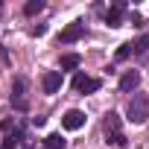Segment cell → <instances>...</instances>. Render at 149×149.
Segmentation results:
<instances>
[{
    "label": "cell",
    "instance_id": "cell-2",
    "mask_svg": "<svg viewBox=\"0 0 149 149\" xmlns=\"http://www.w3.org/2000/svg\"><path fill=\"white\" fill-rule=\"evenodd\" d=\"M126 114H129V120H132L134 126H143V123L149 120V97H146V94H134V97L129 100Z\"/></svg>",
    "mask_w": 149,
    "mask_h": 149
},
{
    "label": "cell",
    "instance_id": "cell-4",
    "mask_svg": "<svg viewBox=\"0 0 149 149\" xmlns=\"http://www.w3.org/2000/svg\"><path fill=\"white\" fill-rule=\"evenodd\" d=\"M12 105L18 108V111H26V79L24 76H18L15 79V85H12Z\"/></svg>",
    "mask_w": 149,
    "mask_h": 149
},
{
    "label": "cell",
    "instance_id": "cell-3",
    "mask_svg": "<svg viewBox=\"0 0 149 149\" xmlns=\"http://www.w3.org/2000/svg\"><path fill=\"white\" fill-rule=\"evenodd\" d=\"M100 88H102V82L97 76H85V73H76V76H73V91L76 94H97Z\"/></svg>",
    "mask_w": 149,
    "mask_h": 149
},
{
    "label": "cell",
    "instance_id": "cell-1",
    "mask_svg": "<svg viewBox=\"0 0 149 149\" xmlns=\"http://www.w3.org/2000/svg\"><path fill=\"white\" fill-rule=\"evenodd\" d=\"M102 132H105V140H108L111 146H126V134H123V123H120V114H117V111H108V114H105Z\"/></svg>",
    "mask_w": 149,
    "mask_h": 149
},
{
    "label": "cell",
    "instance_id": "cell-6",
    "mask_svg": "<svg viewBox=\"0 0 149 149\" xmlns=\"http://www.w3.org/2000/svg\"><path fill=\"white\" fill-rule=\"evenodd\" d=\"M82 126H85V114H82L79 108L64 111V117H61V129H67V132H79Z\"/></svg>",
    "mask_w": 149,
    "mask_h": 149
},
{
    "label": "cell",
    "instance_id": "cell-15",
    "mask_svg": "<svg viewBox=\"0 0 149 149\" xmlns=\"http://www.w3.org/2000/svg\"><path fill=\"white\" fill-rule=\"evenodd\" d=\"M0 64H9V53H6L3 44H0Z\"/></svg>",
    "mask_w": 149,
    "mask_h": 149
},
{
    "label": "cell",
    "instance_id": "cell-17",
    "mask_svg": "<svg viewBox=\"0 0 149 149\" xmlns=\"http://www.w3.org/2000/svg\"><path fill=\"white\" fill-rule=\"evenodd\" d=\"M0 12H3V6H0Z\"/></svg>",
    "mask_w": 149,
    "mask_h": 149
},
{
    "label": "cell",
    "instance_id": "cell-14",
    "mask_svg": "<svg viewBox=\"0 0 149 149\" xmlns=\"http://www.w3.org/2000/svg\"><path fill=\"white\" fill-rule=\"evenodd\" d=\"M134 50H132V41L129 44H120V50H117V61H123V58H129Z\"/></svg>",
    "mask_w": 149,
    "mask_h": 149
},
{
    "label": "cell",
    "instance_id": "cell-10",
    "mask_svg": "<svg viewBox=\"0 0 149 149\" xmlns=\"http://www.w3.org/2000/svg\"><path fill=\"white\" fill-rule=\"evenodd\" d=\"M132 50H134L137 56H143V53L149 50V32H143V35H137V38L132 41Z\"/></svg>",
    "mask_w": 149,
    "mask_h": 149
},
{
    "label": "cell",
    "instance_id": "cell-11",
    "mask_svg": "<svg viewBox=\"0 0 149 149\" xmlns=\"http://www.w3.org/2000/svg\"><path fill=\"white\" fill-rule=\"evenodd\" d=\"M79 61H82V58H79L76 53H67V56H61V70H76Z\"/></svg>",
    "mask_w": 149,
    "mask_h": 149
},
{
    "label": "cell",
    "instance_id": "cell-5",
    "mask_svg": "<svg viewBox=\"0 0 149 149\" xmlns=\"http://www.w3.org/2000/svg\"><path fill=\"white\" fill-rule=\"evenodd\" d=\"M85 35V24L82 21H73V24H67L61 32H58V41L61 44H73V41H79Z\"/></svg>",
    "mask_w": 149,
    "mask_h": 149
},
{
    "label": "cell",
    "instance_id": "cell-8",
    "mask_svg": "<svg viewBox=\"0 0 149 149\" xmlns=\"http://www.w3.org/2000/svg\"><path fill=\"white\" fill-rule=\"evenodd\" d=\"M41 88H44V94H56L61 88V70H47L41 79Z\"/></svg>",
    "mask_w": 149,
    "mask_h": 149
},
{
    "label": "cell",
    "instance_id": "cell-12",
    "mask_svg": "<svg viewBox=\"0 0 149 149\" xmlns=\"http://www.w3.org/2000/svg\"><path fill=\"white\" fill-rule=\"evenodd\" d=\"M61 146H64L61 134H47L44 137V149H61Z\"/></svg>",
    "mask_w": 149,
    "mask_h": 149
},
{
    "label": "cell",
    "instance_id": "cell-16",
    "mask_svg": "<svg viewBox=\"0 0 149 149\" xmlns=\"http://www.w3.org/2000/svg\"><path fill=\"white\" fill-rule=\"evenodd\" d=\"M44 32H47V26H44V24H38V26H32V35H35V38H38V35H44Z\"/></svg>",
    "mask_w": 149,
    "mask_h": 149
},
{
    "label": "cell",
    "instance_id": "cell-7",
    "mask_svg": "<svg viewBox=\"0 0 149 149\" xmlns=\"http://www.w3.org/2000/svg\"><path fill=\"white\" fill-rule=\"evenodd\" d=\"M123 15H126V3L117 0V3L108 6V12H105V24L108 26H123Z\"/></svg>",
    "mask_w": 149,
    "mask_h": 149
},
{
    "label": "cell",
    "instance_id": "cell-13",
    "mask_svg": "<svg viewBox=\"0 0 149 149\" xmlns=\"http://www.w3.org/2000/svg\"><path fill=\"white\" fill-rule=\"evenodd\" d=\"M41 9H44V0H29V3L24 6V15H29V18H32V15H38Z\"/></svg>",
    "mask_w": 149,
    "mask_h": 149
},
{
    "label": "cell",
    "instance_id": "cell-9",
    "mask_svg": "<svg viewBox=\"0 0 149 149\" xmlns=\"http://www.w3.org/2000/svg\"><path fill=\"white\" fill-rule=\"evenodd\" d=\"M137 85H140V73H137V70H126L123 76H120V91H123V94H132Z\"/></svg>",
    "mask_w": 149,
    "mask_h": 149
}]
</instances>
